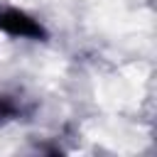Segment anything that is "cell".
I'll list each match as a JSON object with an SVG mask.
<instances>
[{
	"mask_svg": "<svg viewBox=\"0 0 157 157\" xmlns=\"http://www.w3.org/2000/svg\"><path fill=\"white\" fill-rule=\"evenodd\" d=\"M22 113V105L12 98V96H0V123L5 120H12Z\"/></svg>",
	"mask_w": 157,
	"mask_h": 157,
	"instance_id": "obj_2",
	"label": "cell"
},
{
	"mask_svg": "<svg viewBox=\"0 0 157 157\" xmlns=\"http://www.w3.org/2000/svg\"><path fill=\"white\" fill-rule=\"evenodd\" d=\"M0 32L10 37H20V39H34V42H42L49 34L47 27L37 17H32L29 12L20 7H7V5L0 7Z\"/></svg>",
	"mask_w": 157,
	"mask_h": 157,
	"instance_id": "obj_1",
	"label": "cell"
}]
</instances>
